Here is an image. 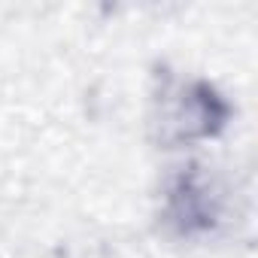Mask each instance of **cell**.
I'll use <instances>...</instances> for the list:
<instances>
[{"mask_svg":"<svg viewBox=\"0 0 258 258\" xmlns=\"http://www.w3.org/2000/svg\"><path fill=\"white\" fill-rule=\"evenodd\" d=\"M234 115V100L210 76L164 61L152 67L143 118L146 137L158 152L173 158L195 155L228 134Z\"/></svg>","mask_w":258,"mask_h":258,"instance_id":"6da1fadb","label":"cell"},{"mask_svg":"<svg viewBox=\"0 0 258 258\" xmlns=\"http://www.w3.org/2000/svg\"><path fill=\"white\" fill-rule=\"evenodd\" d=\"M243 210L237 179L198 155L173 158L155 185V228L170 243H216L237 231Z\"/></svg>","mask_w":258,"mask_h":258,"instance_id":"7a4b0ae2","label":"cell"}]
</instances>
